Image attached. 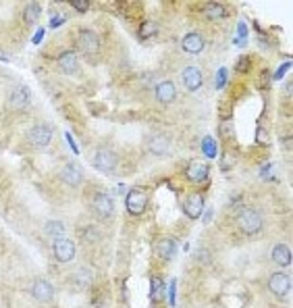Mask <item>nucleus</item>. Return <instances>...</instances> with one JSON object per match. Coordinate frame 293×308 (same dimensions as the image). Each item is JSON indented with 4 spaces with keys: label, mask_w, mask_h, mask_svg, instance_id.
<instances>
[{
    "label": "nucleus",
    "mask_w": 293,
    "mask_h": 308,
    "mask_svg": "<svg viewBox=\"0 0 293 308\" xmlns=\"http://www.w3.org/2000/svg\"><path fill=\"white\" fill-rule=\"evenodd\" d=\"M237 225L239 229L248 233V235H254L258 231H262L264 227V219L262 215L258 213V211H252V209H246V211H241L239 217H237Z\"/></svg>",
    "instance_id": "obj_1"
},
{
    "label": "nucleus",
    "mask_w": 293,
    "mask_h": 308,
    "mask_svg": "<svg viewBox=\"0 0 293 308\" xmlns=\"http://www.w3.org/2000/svg\"><path fill=\"white\" fill-rule=\"evenodd\" d=\"M54 138V129L50 125H33L27 131V142L36 148H46Z\"/></svg>",
    "instance_id": "obj_2"
},
{
    "label": "nucleus",
    "mask_w": 293,
    "mask_h": 308,
    "mask_svg": "<svg viewBox=\"0 0 293 308\" xmlns=\"http://www.w3.org/2000/svg\"><path fill=\"white\" fill-rule=\"evenodd\" d=\"M268 289L274 296L285 298L291 292V277L287 275V273H274V275L268 279Z\"/></svg>",
    "instance_id": "obj_3"
},
{
    "label": "nucleus",
    "mask_w": 293,
    "mask_h": 308,
    "mask_svg": "<svg viewBox=\"0 0 293 308\" xmlns=\"http://www.w3.org/2000/svg\"><path fill=\"white\" fill-rule=\"evenodd\" d=\"M125 207L131 215H142L148 207V196L144 190H131L125 198Z\"/></svg>",
    "instance_id": "obj_4"
},
{
    "label": "nucleus",
    "mask_w": 293,
    "mask_h": 308,
    "mask_svg": "<svg viewBox=\"0 0 293 308\" xmlns=\"http://www.w3.org/2000/svg\"><path fill=\"white\" fill-rule=\"evenodd\" d=\"M52 250H54V256H56L58 263H69V261L75 259V242L73 239H69V237L56 239Z\"/></svg>",
    "instance_id": "obj_5"
},
{
    "label": "nucleus",
    "mask_w": 293,
    "mask_h": 308,
    "mask_svg": "<svg viewBox=\"0 0 293 308\" xmlns=\"http://www.w3.org/2000/svg\"><path fill=\"white\" fill-rule=\"evenodd\" d=\"M119 159H116V154L112 150H98L96 152V157H94V167L98 171H102V173H110V171H114Z\"/></svg>",
    "instance_id": "obj_6"
},
{
    "label": "nucleus",
    "mask_w": 293,
    "mask_h": 308,
    "mask_svg": "<svg viewBox=\"0 0 293 308\" xmlns=\"http://www.w3.org/2000/svg\"><path fill=\"white\" fill-rule=\"evenodd\" d=\"M29 294L33 300H38V302H50L54 298V287L50 285L46 279H36L31 283V289H29Z\"/></svg>",
    "instance_id": "obj_7"
},
{
    "label": "nucleus",
    "mask_w": 293,
    "mask_h": 308,
    "mask_svg": "<svg viewBox=\"0 0 293 308\" xmlns=\"http://www.w3.org/2000/svg\"><path fill=\"white\" fill-rule=\"evenodd\" d=\"M58 177H61V181H63L65 185H69V187H77V185H81V181H83V171H81L75 163H69V165H65V167L61 169Z\"/></svg>",
    "instance_id": "obj_8"
},
{
    "label": "nucleus",
    "mask_w": 293,
    "mask_h": 308,
    "mask_svg": "<svg viewBox=\"0 0 293 308\" xmlns=\"http://www.w3.org/2000/svg\"><path fill=\"white\" fill-rule=\"evenodd\" d=\"M77 44L81 48V53H85V55H96L98 50H100V38L96 36L94 31H90V29H81L79 31Z\"/></svg>",
    "instance_id": "obj_9"
},
{
    "label": "nucleus",
    "mask_w": 293,
    "mask_h": 308,
    "mask_svg": "<svg viewBox=\"0 0 293 308\" xmlns=\"http://www.w3.org/2000/svg\"><path fill=\"white\" fill-rule=\"evenodd\" d=\"M181 79H183L185 90H189V92H198L204 83V75L198 67H185L183 73H181Z\"/></svg>",
    "instance_id": "obj_10"
},
{
    "label": "nucleus",
    "mask_w": 293,
    "mask_h": 308,
    "mask_svg": "<svg viewBox=\"0 0 293 308\" xmlns=\"http://www.w3.org/2000/svg\"><path fill=\"white\" fill-rule=\"evenodd\" d=\"M92 211L98 215V217H102V219H108L110 215H112V211H114V204H112V200H110V196L108 194H96L94 196V200H92Z\"/></svg>",
    "instance_id": "obj_11"
},
{
    "label": "nucleus",
    "mask_w": 293,
    "mask_h": 308,
    "mask_svg": "<svg viewBox=\"0 0 293 308\" xmlns=\"http://www.w3.org/2000/svg\"><path fill=\"white\" fill-rule=\"evenodd\" d=\"M27 105H29V88H25V85H17V88H13V92L9 94V109L21 111Z\"/></svg>",
    "instance_id": "obj_12"
},
{
    "label": "nucleus",
    "mask_w": 293,
    "mask_h": 308,
    "mask_svg": "<svg viewBox=\"0 0 293 308\" xmlns=\"http://www.w3.org/2000/svg\"><path fill=\"white\" fill-rule=\"evenodd\" d=\"M183 211L189 219H200L204 213V196L202 194H189V198L183 204Z\"/></svg>",
    "instance_id": "obj_13"
},
{
    "label": "nucleus",
    "mask_w": 293,
    "mask_h": 308,
    "mask_svg": "<svg viewBox=\"0 0 293 308\" xmlns=\"http://www.w3.org/2000/svg\"><path fill=\"white\" fill-rule=\"evenodd\" d=\"M154 94H156V100L162 102V105H170V102H175L177 98V88L173 81H160L156 85V90H154Z\"/></svg>",
    "instance_id": "obj_14"
},
{
    "label": "nucleus",
    "mask_w": 293,
    "mask_h": 308,
    "mask_svg": "<svg viewBox=\"0 0 293 308\" xmlns=\"http://www.w3.org/2000/svg\"><path fill=\"white\" fill-rule=\"evenodd\" d=\"M204 46H206V42L200 33H187V36L181 40V48L189 55H200L204 50Z\"/></svg>",
    "instance_id": "obj_15"
},
{
    "label": "nucleus",
    "mask_w": 293,
    "mask_h": 308,
    "mask_svg": "<svg viewBox=\"0 0 293 308\" xmlns=\"http://www.w3.org/2000/svg\"><path fill=\"white\" fill-rule=\"evenodd\" d=\"M58 69L63 71V73H67V75H73V73H77V69H79V63H77V57H75V53H63L61 57H58Z\"/></svg>",
    "instance_id": "obj_16"
},
{
    "label": "nucleus",
    "mask_w": 293,
    "mask_h": 308,
    "mask_svg": "<svg viewBox=\"0 0 293 308\" xmlns=\"http://www.w3.org/2000/svg\"><path fill=\"white\" fill-rule=\"evenodd\" d=\"M148 148H150V152H152V154H156V157H162V154H166V152H168L170 142H168L166 135H152V140H150Z\"/></svg>",
    "instance_id": "obj_17"
},
{
    "label": "nucleus",
    "mask_w": 293,
    "mask_h": 308,
    "mask_svg": "<svg viewBox=\"0 0 293 308\" xmlns=\"http://www.w3.org/2000/svg\"><path fill=\"white\" fill-rule=\"evenodd\" d=\"M177 252V244L175 239H160V242L156 244V254L160 256L162 261H170Z\"/></svg>",
    "instance_id": "obj_18"
},
{
    "label": "nucleus",
    "mask_w": 293,
    "mask_h": 308,
    "mask_svg": "<svg viewBox=\"0 0 293 308\" xmlns=\"http://www.w3.org/2000/svg\"><path fill=\"white\" fill-rule=\"evenodd\" d=\"M65 231H67V227H65V223L63 221H48V223L44 225V233L50 237V239H63L65 237Z\"/></svg>",
    "instance_id": "obj_19"
},
{
    "label": "nucleus",
    "mask_w": 293,
    "mask_h": 308,
    "mask_svg": "<svg viewBox=\"0 0 293 308\" xmlns=\"http://www.w3.org/2000/svg\"><path fill=\"white\" fill-rule=\"evenodd\" d=\"M272 261L279 267H289L291 265V250L285 244H277L272 250Z\"/></svg>",
    "instance_id": "obj_20"
},
{
    "label": "nucleus",
    "mask_w": 293,
    "mask_h": 308,
    "mask_svg": "<svg viewBox=\"0 0 293 308\" xmlns=\"http://www.w3.org/2000/svg\"><path fill=\"white\" fill-rule=\"evenodd\" d=\"M187 177L192 181H196V183H200V181H204L206 177H208V167L202 165V163H192L187 167Z\"/></svg>",
    "instance_id": "obj_21"
},
{
    "label": "nucleus",
    "mask_w": 293,
    "mask_h": 308,
    "mask_svg": "<svg viewBox=\"0 0 293 308\" xmlns=\"http://www.w3.org/2000/svg\"><path fill=\"white\" fill-rule=\"evenodd\" d=\"M40 15H42V7H40V3H29V5L25 7V21H27L29 25L38 23Z\"/></svg>",
    "instance_id": "obj_22"
},
{
    "label": "nucleus",
    "mask_w": 293,
    "mask_h": 308,
    "mask_svg": "<svg viewBox=\"0 0 293 308\" xmlns=\"http://www.w3.org/2000/svg\"><path fill=\"white\" fill-rule=\"evenodd\" d=\"M162 294H164V283H162V279L160 277H152L150 279V298L154 302H158L162 298Z\"/></svg>",
    "instance_id": "obj_23"
},
{
    "label": "nucleus",
    "mask_w": 293,
    "mask_h": 308,
    "mask_svg": "<svg viewBox=\"0 0 293 308\" xmlns=\"http://www.w3.org/2000/svg\"><path fill=\"white\" fill-rule=\"evenodd\" d=\"M204 15L208 17V19H222V17L227 15V9L222 5H208L204 9Z\"/></svg>",
    "instance_id": "obj_24"
},
{
    "label": "nucleus",
    "mask_w": 293,
    "mask_h": 308,
    "mask_svg": "<svg viewBox=\"0 0 293 308\" xmlns=\"http://www.w3.org/2000/svg\"><path fill=\"white\" fill-rule=\"evenodd\" d=\"M77 279H79L81 283H90V281H92V273H90V269H79V271H77Z\"/></svg>",
    "instance_id": "obj_25"
},
{
    "label": "nucleus",
    "mask_w": 293,
    "mask_h": 308,
    "mask_svg": "<svg viewBox=\"0 0 293 308\" xmlns=\"http://www.w3.org/2000/svg\"><path fill=\"white\" fill-rule=\"evenodd\" d=\"M71 7L75 11H79V13H85V11H88V7H90V3H88V0H71Z\"/></svg>",
    "instance_id": "obj_26"
},
{
    "label": "nucleus",
    "mask_w": 293,
    "mask_h": 308,
    "mask_svg": "<svg viewBox=\"0 0 293 308\" xmlns=\"http://www.w3.org/2000/svg\"><path fill=\"white\" fill-rule=\"evenodd\" d=\"M204 150H206V154H208V157H214V154H216V152H214V144H212L210 138L204 142Z\"/></svg>",
    "instance_id": "obj_27"
},
{
    "label": "nucleus",
    "mask_w": 293,
    "mask_h": 308,
    "mask_svg": "<svg viewBox=\"0 0 293 308\" xmlns=\"http://www.w3.org/2000/svg\"><path fill=\"white\" fill-rule=\"evenodd\" d=\"M144 27H146V29H142V36H148L150 31H152V33L156 31V25H154V23H148V25H144Z\"/></svg>",
    "instance_id": "obj_28"
}]
</instances>
